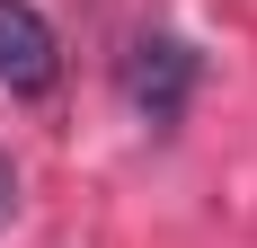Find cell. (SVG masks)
Returning a JSON list of instances; mask_svg holds the SVG:
<instances>
[{
    "label": "cell",
    "instance_id": "6da1fadb",
    "mask_svg": "<svg viewBox=\"0 0 257 248\" xmlns=\"http://www.w3.org/2000/svg\"><path fill=\"white\" fill-rule=\"evenodd\" d=\"M186 89H195V45L186 36H142L124 53V98L142 106V124H178Z\"/></svg>",
    "mask_w": 257,
    "mask_h": 248
},
{
    "label": "cell",
    "instance_id": "7a4b0ae2",
    "mask_svg": "<svg viewBox=\"0 0 257 248\" xmlns=\"http://www.w3.org/2000/svg\"><path fill=\"white\" fill-rule=\"evenodd\" d=\"M53 71H62V53H53V27L36 0H0V80L18 89V98H45Z\"/></svg>",
    "mask_w": 257,
    "mask_h": 248
},
{
    "label": "cell",
    "instance_id": "3957f363",
    "mask_svg": "<svg viewBox=\"0 0 257 248\" xmlns=\"http://www.w3.org/2000/svg\"><path fill=\"white\" fill-rule=\"evenodd\" d=\"M9 204H18V177H9V160H0V222H9Z\"/></svg>",
    "mask_w": 257,
    "mask_h": 248
}]
</instances>
